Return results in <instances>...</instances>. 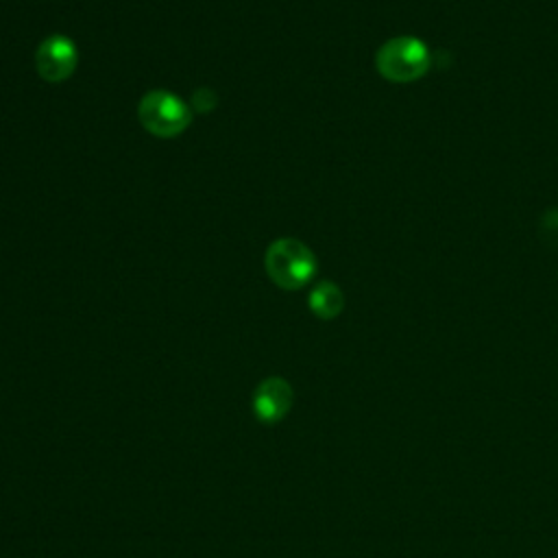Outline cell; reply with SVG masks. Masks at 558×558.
Wrapping results in <instances>:
<instances>
[{
    "instance_id": "obj_3",
    "label": "cell",
    "mask_w": 558,
    "mask_h": 558,
    "mask_svg": "<svg viewBox=\"0 0 558 558\" xmlns=\"http://www.w3.org/2000/svg\"><path fill=\"white\" fill-rule=\"evenodd\" d=\"M137 116L142 126L157 137H174L179 135L192 120L190 107L170 92L155 89L148 92L137 107Z\"/></svg>"
},
{
    "instance_id": "obj_2",
    "label": "cell",
    "mask_w": 558,
    "mask_h": 558,
    "mask_svg": "<svg viewBox=\"0 0 558 558\" xmlns=\"http://www.w3.org/2000/svg\"><path fill=\"white\" fill-rule=\"evenodd\" d=\"M377 72L392 83H410L421 78L429 65L432 54L425 41L416 37H395L379 46L375 54Z\"/></svg>"
},
{
    "instance_id": "obj_4",
    "label": "cell",
    "mask_w": 558,
    "mask_h": 558,
    "mask_svg": "<svg viewBox=\"0 0 558 558\" xmlns=\"http://www.w3.org/2000/svg\"><path fill=\"white\" fill-rule=\"evenodd\" d=\"M76 59H78L76 46L65 35H52L44 39L35 54L39 76L50 83L65 81L76 68Z\"/></svg>"
},
{
    "instance_id": "obj_6",
    "label": "cell",
    "mask_w": 558,
    "mask_h": 558,
    "mask_svg": "<svg viewBox=\"0 0 558 558\" xmlns=\"http://www.w3.org/2000/svg\"><path fill=\"white\" fill-rule=\"evenodd\" d=\"M344 307V294L342 290L331 283V281H320L312 292H310V310L318 318H336Z\"/></svg>"
},
{
    "instance_id": "obj_5",
    "label": "cell",
    "mask_w": 558,
    "mask_h": 558,
    "mask_svg": "<svg viewBox=\"0 0 558 558\" xmlns=\"http://www.w3.org/2000/svg\"><path fill=\"white\" fill-rule=\"evenodd\" d=\"M292 405V388L281 377H266L253 392V412L262 423L281 421Z\"/></svg>"
},
{
    "instance_id": "obj_7",
    "label": "cell",
    "mask_w": 558,
    "mask_h": 558,
    "mask_svg": "<svg viewBox=\"0 0 558 558\" xmlns=\"http://www.w3.org/2000/svg\"><path fill=\"white\" fill-rule=\"evenodd\" d=\"M543 225H545V227H549V229H558V211L554 214V218H551V216H547Z\"/></svg>"
},
{
    "instance_id": "obj_1",
    "label": "cell",
    "mask_w": 558,
    "mask_h": 558,
    "mask_svg": "<svg viewBox=\"0 0 558 558\" xmlns=\"http://www.w3.org/2000/svg\"><path fill=\"white\" fill-rule=\"evenodd\" d=\"M264 266L279 288L296 290L314 277L316 257L301 240L279 238L266 248Z\"/></svg>"
}]
</instances>
